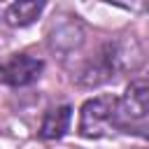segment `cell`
Instances as JSON below:
<instances>
[{
    "label": "cell",
    "mask_w": 149,
    "mask_h": 149,
    "mask_svg": "<svg viewBox=\"0 0 149 149\" xmlns=\"http://www.w3.org/2000/svg\"><path fill=\"white\" fill-rule=\"evenodd\" d=\"M70 119H72V109L68 105H61V107H54L47 112L44 121H42V128H40V135L44 140H61L70 126Z\"/></svg>",
    "instance_id": "5"
},
{
    "label": "cell",
    "mask_w": 149,
    "mask_h": 149,
    "mask_svg": "<svg viewBox=\"0 0 149 149\" xmlns=\"http://www.w3.org/2000/svg\"><path fill=\"white\" fill-rule=\"evenodd\" d=\"M42 68L44 63L40 58L28 54H14L0 65V81L7 86H28L40 77Z\"/></svg>",
    "instance_id": "2"
},
{
    "label": "cell",
    "mask_w": 149,
    "mask_h": 149,
    "mask_svg": "<svg viewBox=\"0 0 149 149\" xmlns=\"http://www.w3.org/2000/svg\"><path fill=\"white\" fill-rule=\"evenodd\" d=\"M47 0H12L7 12H5V21L14 28H23L30 26L44 9Z\"/></svg>",
    "instance_id": "4"
},
{
    "label": "cell",
    "mask_w": 149,
    "mask_h": 149,
    "mask_svg": "<svg viewBox=\"0 0 149 149\" xmlns=\"http://www.w3.org/2000/svg\"><path fill=\"white\" fill-rule=\"evenodd\" d=\"M119 98L116 95H98L84 102L79 114V133L84 137H105L114 133L119 119Z\"/></svg>",
    "instance_id": "1"
},
{
    "label": "cell",
    "mask_w": 149,
    "mask_h": 149,
    "mask_svg": "<svg viewBox=\"0 0 149 149\" xmlns=\"http://www.w3.org/2000/svg\"><path fill=\"white\" fill-rule=\"evenodd\" d=\"M119 109L130 119H142L149 114V74L128 84L123 98L119 100Z\"/></svg>",
    "instance_id": "3"
},
{
    "label": "cell",
    "mask_w": 149,
    "mask_h": 149,
    "mask_svg": "<svg viewBox=\"0 0 149 149\" xmlns=\"http://www.w3.org/2000/svg\"><path fill=\"white\" fill-rule=\"evenodd\" d=\"M147 130H149V128H147ZM147 137H149V133H147Z\"/></svg>",
    "instance_id": "7"
},
{
    "label": "cell",
    "mask_w": 149,
    "mask_h": 149,
    "mask_svg": "<svg viewBox=\"0 0 149 149\" xmlns=\"http://www.w3.org/2000/svg\"><path fill=\"white\" fill-rule=\"evenodd\" d=\"M105 2H109V5H116V7L133 9V7H137V2H140V0H105Z\"/></svg>",
    "instance_id": "6"
}]
</instances>
